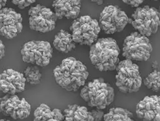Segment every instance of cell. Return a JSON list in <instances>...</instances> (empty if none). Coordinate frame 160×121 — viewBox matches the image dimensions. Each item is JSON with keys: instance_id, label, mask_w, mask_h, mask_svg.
I'll list each match as a JSON object with an SVG mask.
<instances>
[{"instance_id": "obj_1", "label": "cell", "mask_w": 160, "mask_h": 121, "mask_svg": "<svg viewBox=\"0 0 160 121\" xmlns=\"http://www.w3.org/2000/svg\"><path fill=\"white\" fill-rule=\"evenodd\" d=\"M57 84L68 92H77L85 86L89 73L81 61L74 57L63 59L53 71Z\"/></svg>"}, {"instance_id": "obj_2", "label": "cell", "mask_w": 160, "mask_h": 121, "mask_svg": "<svg viewBox=\"0 0 160 121\" xmlns=\"http://www.w3.org/2000/svg\"><path fill=\"white\" fill-rule=\"evenodd\" d=\"M90 46L89 58L96 69L100 71L116 70L120 62V50L115 39L99 38Z\"/></svg>"}, {"instance_id": "obj_3", "label": "cell", "mask_w": 160, "mask_h": 121, "mask_svg": "<svg viewBox=\"0 0 160 121\" xmlns=\"http://www.w3.org/2000/svg\"><path fill=\"white\" fill-rule=\"evenodd\" d=\"M80 95L89 107L103 110L114 101L115 91L109 83L100 78L83 86Z\"/></svg>"}, {"instance_id": "obj_4", "label": "cell", "mask_w": 160, "mask_h": 121, "mask_svg": "<svg viewBox=\"0 0 160 121\" xmlns=\"http://www.w3.org/2000/svg\"><path fill=\"white\" fill-rule=\"evenodd\" d=\"M116 70V85L121 92L133 93L139 90L142 78L138 65L126 59L120 61Z\"/></svg>"}, {"instance_id": "obj_5", "label": "cell", "mask_w": 160, "mask_h": 121, "mask_svg": "<svg viewBox=\"0 0 160 121\" xmlns=\"http://www.w3.org/2000/svg\"><path fill=\"white\" fill-rule=\"evenodd\" d=\"M129 23L139 33L148 37L158 32L160 26V12L149 5L137 7Z\"/></svg>"}, {"instance_id": "obj_6", "label": "cell", "mask_w": 160, "mask_h": 121, "mask_svg": "<svg viewBox=\"0 0 160 121\" xmlns=\"http://www.w3.org/2000/svg\"><path fill=\"white\" fill-rule=\"evenodd\" d=\"M122 46V56L126 59L138 62L148 60L152 51L149 39L138 32L127 36Z\"/></svg>"}, {"instance_id": "obj_7", "label": "cell", "mask_w": 160, "mask_h": 121, "mask_svg": "<svg viewBox=\"0 0 160 121\" xmlns=\"http://www.w3.org/2000/svg\"><path fill=\"white\" fill-rule=\"evenodd\" d=\"M70 30L76 43L91 46L97 41L101 29L97 20L84 15L73 21Z\"/></svg>"}, {"instance_id": "obj_8", "label": "cell", "mask_w": 160, "mask_h": 121, "mask_svg": "<svg viewBox=\"0 0 160 121\" xmlns=\"http://www.w3.org/2000/svg\"><path fill=\"white\" fill-rule=\"evenodd\" d=\"M21 53L24 62L44 67L50 64L53 51L48 42L32 40L22 46Z\"/></svg>"}, {"instance_id": "obj_9", "label": "cell", "mask_w": 160, "mask_h": 121, "mask_svg": "<svg viewBox=\"0 0 160 121\" xmlns=\"http://www.w3.org/2000/svg\"><path fill=\"white\" fill-rule=\"evenodd\" d=\"M129 22L125 12L117 5L104 8L100 14L99 24L101 30L107 34H113L123 31Z\"/></svg>"}, {"instance_id": "obj_10", "label": "cell", "mask_w": 160, "mask_h": 121, "mask_svg": "<svg viewBox=\"0 0 160 121\" xmlns=\"http://www.w3.org/2000/svg\"><path fill=\"white\" fill-rule=\"evenodd\" d=\"M28 15L30 29L43 33L53 30L58 19L51 9L40 4L31 7Z\"/></svg>"}, {"instance_id": "obj_11", "label": "cell", "mask_w": 160, "mask_h": 121, "mask_svg": "<svg viewBox=\"0 0 160 121\" xmlns=\"http://www.w3.org/2000/svg\"><path fill=\"white\" fill-rule=\"evenodd\" d=\"M31 111V105L25 98L6 94L1 99V112L4 116L15 120L24 119L29 117Z\"/></svg>"}, {"instance_id": "obj_12", "label": "cell", "mask_w": 160, "mask_h": 121, "mask_svg": "<svg viewBox=\"0 0 160 121\" xmlns=\"http://www.w3.org/2000/svg\"><path fill=\"white\" fill-rule=\"evenodd\" d=\"M22 30L21 14L12 8L4 7L1 9L0 33L2 36L12 39L20 34Z\"/></svg>"}, {"instance_id": "obj_13", "label": "cell", "mask_w": 160, "mask_h": 121, "mask_svg": "<svg viewBox=\"0 0 160 121\" xmlns=\"http://www.w3.org/2000/svg\"><path fill=\"white\" fill-rule=\"evenodd\" d=\"M26 80L23 74L12 69H7L0 76V88L3 93L15 95L25 89Z\"/></svg>"}, {"instance_id": "obj_14", "label": "cell", "mask_w": 160, "mask_h": 121, "mask_svg": "<svg viewBox=\"0 0 160 121\" xmlns=\"http://www.w3.org/2000/svg\"><path fill=\"white\" fill-rule=\"evenodd\" d=\"M136 114L144 121H160V96H148L138 103Z\"/></svg>"}, {"instance_id": "obj_15", "label": "cell", "mask_w": 160, "mask_h": 121, "mask_svg": "<svg viewBox=\"0 0 160 121\" xmlns=\"http://www.w3.org/2000/svg\"><path fill=\"white\" fill-rule=\"evenodd\" d=\"M52 7L58 19H77L80 13L81 0H54Z\"/></svg>"}, {"instance_id": "obj_16", "label": "cell", "mask_w": 160, "mask_h": 121, "mask_svg": "<svg viewBox=\"0 0 160 121\" xmlns=\"http://www.w3.org/2000/svg\"><path fill=\"white\" fill-rule=\"evenodd\" d=\"M65 121H94V118L85 106L77 104L69 105L67 108L63 112Z\"/></svg>"}, {"instance_id": "obj_17", "label": "cell", "mask_w": 160, "mask_h": 121, "mask_svg": "<svg viewBox=\"0 0 160 121\" xmlns=\"http://www.w3.org/2000/svg\"><path fill=\"white\" fill-rule=\"evenodd\" d=\"M65 120V116L58 109L52 110L44 103L41 104L34 112V121H61Z\"/></svg>"}, {"instance_id": "obj_18", "label": "cell", "mask_w": 160, "mask_h": 121, "mask_svg": "<svg viewBox=\"0 0 160 121\" xmlns=\"http://www.w3.org/2000/svg\"><path fill=\"white\" fill-rule=\"evenodd\" d=\"M75 43L71 34L61 30L55 36L53 46L58 51L66 54L76 48Z\"/></svg>"}, {"instance_id": "obj_19", "label": "cell", "mask_w": 160, "mask_h": 121, "mask_svg": "<svg viewBox=\"0 0 160 121\" xmlns=\"http://www.w3.org/2000/svg\"><path fill=\"white\" fill-rule=\"evenodd\" d=\"M103 119L105 121H132L133 120V114L128 110L121 107H114L104 114Z\"/></svg>"}, {"instance_id": "obj_20", "label": "cell", "mask_w": 160, "mask_h": 121, "mask_svg": "<svg viewBox=\"0 0 160 121\" xmlns=\"http://www.w3.org/2000/svg\"><path fill=\"white\" fill-rule=\"evenodd\" d=\"M143 84L147 89L154 92L160 91V72L153 70L143 80Z\"/></svg>"}, {"instance_id": "obj_21", "label": "cell", "mask_w": 160, "mask_h": 121, "mask_svg": "<svg viewBox=\"0 0 160 121\" xmlns=\"http://www.w3.org/2000/svg\"><path fill=\"white\" fill-rule=\"evenodd\" d=\"M23 74L26 79V82L30 85H37L41 82L42 74L36 66L27 67Z\"/></svg>"}, {"instance_id": "obj_22", "label": "cell", "mask_w": 160, "mask_h": 121, "mask_svg": "<svg viewBox=\"0 0 160 121\" xmlns=\"http://www.w3.org/2000/svg\"><path fill=\"white\" fill-rule=\"evenodd\" d=\"M12 4L20 9H24L35 2L36 0H10Z\"/></svg>"}, {"instance_id": "obj_23", "label": "cell", "mask_w": 160, "mask_h": 121, "mask_svg": "<svg viewBox=\"0 0 160 121\" xmlns=\"http://www.w3.org/2000/svg\"><path fill=\"white\" fill-rule=\"evenodd\" d=\"M91 115L94 118V121H102L104 117V112L102 111V110L97 108V109L92 110L90 111Z\"/></svg>"}, {"instance_id": "obj_24", "label": "cell", "mask_w": 160, "mask_h": 121, "mask_svg": "<svg viewBox=\"0 0 160 121\" xmlns=\"http://www.w3.org/2000/svg\"><path fill=\"white\" fill-rule=\"evenodd\" d=\"M122 2L133 8L138 7L145 0H121Z\"/></svg>"}, {"instance_id": "obj_25", "label": "cell", "mask_w": 160, "mask_h": 121, "mask_svg": "<svg viewBox=\"0 0 160 121\" xmlns=\"http://www.w3.org/2000/svg\"><path fill=\"white\" fill-rule=\"evenodd\" d=\"M0 58L1 59H2L4 56H5V47L3 44L2 41L1 40V43H0Z\"/></svg>"}, {"instance_id": "obj_26", "label": "cell", "mask_w": 160, "mask_h": 121, "mask_svg": "<svg viewBox=\"0 0 160 121\" xmlns=\"http://www.w3.org/2000/svg\"><path fill=\"white\" fill-rule=\"evenodd\" d=\"M93 3H96L98 5H101L104 3V0H91Z\"/></svg>"}, {"instance_id": "obj_27", "label": "cell", "mask_w": 160, "mask_h": 121, "mask_svg": "<svg viewBox=\"0 0 160 121\" xmlns=\"http://www.w3.org/2000/svg\"><path fill=\"white\" fill-rule=\"evenodd\" d=\"M7 0H1V1H0V3H1V5H0L1 9H2V8L5 7L6 3H7Z\"/></svg>"}, {"instance_id": "obj_28", "label": "cell", "mask_w": 160, "mask_h": 121, "mask_svg": "<svg viewBox=\"0 0 160 121\" xmlns=\"http://www.w3.org/2000/svg\"><path fill=\"white\" fill-rule=\"evenodd\" d=\"M154 1H160V0H154Z\"/></svg>"}]
</instances>
